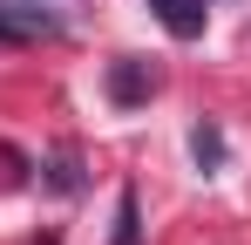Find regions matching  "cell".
<instances>
[{
	"instance_id": "6da1fadb",
	"label": "cell",
	"mask_w": 251,
	"mask_h": 245,
	"mask_svg": "<svg viewBox=\"0 0 251 245\" xmlns=\"http://www.w3.org/2000/svg\"><path fill=\"white\" fill-rule=\"evenodd\" d=\"M156 95V75L143 68V61H109V102L116 109H136V102H150Z\"/></svg>"
},
{
	"instance_id": "7a4b0ae2",
	"label": "cell",
	"mask_w": 251,
	"mask_h": 245,
	"mask_svg": "<svg viewBox=\"0 0 251 245\" xmlns=\"http://www.w3.org/2000/svg\"><path fill=\"white\" fill-rule=\"evenodd\" d=\"M150 7H156V21H163L176 41H197L204 21H210V0H150Z\"/></svg>"
},
{
	"instance_id": "3957f363",
	"label": "cell",
	"mask_w": 251,
	"mask_h": 245,
	"mask_svg": "<svg viewBox=\"0 0 251 245\" xmlns=\"http://www.w3.org/2000/svg\"><path fill=\"white\" fill-rule=\"evenodd\" d=\"M48 184L68 198V191H82V157H75V143H61L54 157H48Z\"/></svg>"
},
{
	"instance_id": "277c9868",
	"label": "cell",
	"mask_w": 251,
	"mask_h": 245,
	"mask_svg": "<svg viewBox=\"0 0 251 245\" xmlns=\"http://www.w3.org/2000/svg\"><path fill=\"white\" fill-rule=\"evenodd\" d=\"M190 150H197L204 170H217V163H224V129H217V122H197V129H190Z\"/></svg>"
},
{
	"instance_id": "5b68a950",
	"label": "cell",
	"mask_w": 251,
	"mask_h": 245,
	"mask_svg": "<svg viewBox=\"0 0 251 245\" xmlns=\"http://www.w3.org/2000/svg\"><path fill=\"white\" fill-rule=\"evenodd\" d=\"M116 245H143V218H136V191L116 198Z\"/></svg>"
},
{
	"instance_id": "8992f818",
	"label": "cell",
	"mask_w": 251,
	"mask_h": 245,
	"mask_svg": "<svg viewBox=\"0 0 251 245\" xmlns=\"http://www.w3.org/2000/svg\"><path fill=\"white\" fill-rule=\"evenodd\" d=\"M14 41H27V34H21V28L7 21V7H0V48H14Z\"/></svg>"
}]
</instances>
